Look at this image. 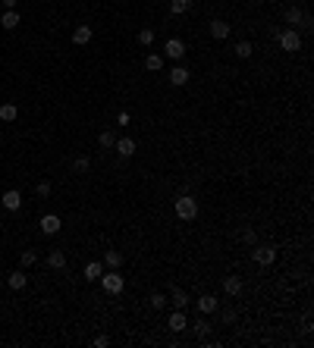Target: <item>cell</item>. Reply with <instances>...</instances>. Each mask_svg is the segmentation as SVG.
Instances as JSON below:
<instances>
[{"mask_svg": "<svg viewBox=\"0 0 314 348\" xmlns=\"http://www.w3.org/2000/svg\"><path fill=\"white\" fill-rule=\"evenodd\" d=\"M7 282H10V288H16V292H19V288H26L29 276L22 273V270H16V273H10V276H7Z\"/></svg>", "mask_w": 314, "mask_h": 348, "instance_id": "obj_21", "label": "cell"}, {"mask_svg": "<svg viewBox=\"0 0 314 348\" xmlns=\"http://www.w3.org/2000/svg\"><path fill=\"white\" fill-rule=\"evenodd\" d=\"M286 22H289V26H298V28H311V16L308 13H301V10L298 6H289L286 10Z\"/></svg>", "mask_w": 314, "mask_h": 348, "instance_id": "obj_5", "label": "cell"}, {"mask_svg": "<svg viewBox=\"0 0 314 348\" xmlns=\"http://www.w3.org/2000/svg\"><path fill=\"white\" fill-rule=\"evenodd\" d=\"M35 192H38L41 198H48V194H51V182H48V179H44V182H38V185H35Z\"/></svg>", "mask_w": 314, "mask_h": 348, "instance_id": "obj_34", "label": "cell"}, {"mask_svg": "<svg viewBox=\"0 0 314 348\" xmlns=\"http://www.w3.org/2000/svg\"><path fill=\"white\" fill-rule=\"evenodd\" d=\"M107 345H110L107 336H95V348H107Z\"/></svg>", "mask_w": 314, "mask_h": 348, "instance_id": "obj_35", "label": "cell"}, {"mask_svg": "<svg viewBox=\"0 0 314 348\" xmlns=\"http://www.w3.org/2000/svg\"><path fill=\"white\" fill-rule=\"evenodd\" d=\"M220 320H223L226 326H232V323L239 320V310L236 308H223V310H220Z\"/></svg>", "mask_w": 314, "mask_h": 348, "instance_id": "obj_27", "label": "cell"}, {"mask_svg": "<svg viewBox=\"0 0 314 348\" xmlns=\"http://www.w3.org/2000/svg\"><path fill=\"white\" fill-rule=\"evenodd\" d=\"M148 301H151V308H157V310H164V308H167V295H164V292H151Z\"/></svg>", "mask_w": 314, "mask_h": 348, "instance_id": "obj_28", "label": "cell"}, {"mask_svg": "<svg viewBox=\"0 0 314 348\" xmlns=\"http://www.w3.org/2000/svg\"><path fill=\"white\" fill-rule=\"evenodd\" d=\"M164 56H170V60H182V56H185V44H182V38H167V44H164Z\"/></svg>", "mask_w": 314, "mask_h": 348, "instance_id": "obj_6", "label": "cell"}, {"mask_svg": "<svg viewBox=\"0 0 314 348\" xmlns=\"http://www.w3.org/2000/svg\"><path fill=\"white\" fill-rule=\"evenodd\" d=\"M0 204H4L7 210H19V207H22V194H19L16 188H10V192H4V198H0Z\"/></svg>", "mask_w": 314, "mask_h": 348, "instance_id": "obj_12", "label": "cell"}, {"mask_svg": "<svg viewBox=\"0 0 314 348\" xmlns=\"http://www.w3.org/2000/svg\"><path fill=\"white\" fill-rule=\"evenodd\" d=\"M195 332H198L201 339H207V336H211V323H207L204 317H198V320H195Z\"/></svg>", "mask_w": 314, "mask_h": 348, "instance_id": "obj_29", "label": "cell"}, {"mask_svg": "<svg viewBox=\"0 0 314 348\" xmlns=\"http://www.w3.org/2000/svg\"><path fill=\"white\" fill-rule=\"evenodd\" d=\"M0 4H4L7 10H16V6H19V0H0Z\"/></svg>", "mask_w": 314, "mask_h": 348, "instance_id": "obj_37", "label": "cell"}, {"mask_svg": "<svg viewBox=\"0 0 314 348\" xmlns=\"http://www.w3.org/2000/svg\"><path fill=\"white\" fill-rule=\"evenodd\" d=\"M189 82V69L185 66H173L170 69V85H185Z\"/></svg>", "mask_w": 314, "mask_h": 348, "instance_id": "obj_15", "label": "cell"}, {"mask_svg": "<svg viewBox=\"0 0 314 348\" xmlns=\"http://www.w3.org/2000/svg\"><path fill=\"white\" fill-rule=\"evenodd\" d=\"M167 301H170V304H173V308H176V310H185V308H189V304H192V295H189V292H185V288H173V292H170V298H167Z\"/></svg>", "mask_w": 314, "mask_h": 348, "instance_id": "obj_7", "label": "cell"}, {"mask_svg": "<svg viewBox=\"0 0 314 348\" xmlns=\"http://www.w3.org/2000/svg\"><path fill=\"white\" fill-rule=\"evenodd\" d=\"M113 150H116V154H120V157H132L135 154V138H116V144H113Z\"/></svg>", "mask_w": 314, "mask_h": 348, "instance_id": "obj_10", "label": "cell"}, {"mask_svg": "<svg viewBox=\"0 0 314 348\" xmlns=\"http://www.w3.org/2000/svg\"><path fill=\"white\" fill-rule=\"evenodd\" d=\"M91 34H95V32H91V26H76V28H73V44H79V48H82V44L91 41Z\"/></svg>", "mask_w": 314, "mask_h": 348, "instance_id": "obj_13", "label": "cell"}, {"mask_svg": "<svg viewBox=\"0 0 314 348\" xmlns=\"http://www.w3.org/2000/svg\"><path fill=\"white\" fill-rule=\"evenodd\" d=\"M195 304H198V310H201V314H214V310L220 308V304H217V298H214V295H201L198 301H195Z\"/></svg>", "mask_w": 314, "mask_h": 348, "instance_id": "obj_14", "label": "cell"}, {"mask_svg": "<svg viewBox=\"0 0 314 348\" xmlns=\"http://www.w3.org/2000/svg\"><path fill=\"white\" fill-rule=\"evenodd\" d=\"M192 10V0H170V13L173 16H185Z\"/></svg>", "mask_w": 314, "mask_h": 348, "instance_id": "obj_22", "label": "cell"}, {"mask_svg": "<svg viewBox=\"0 0 314 348\" xmlns=\"http://www.w3.org/2000/svg\"><path fill=\"white\" fill-rule=\"evenodd\" d=\"M101 273H104V264H101V260H91V264H85V280H88V282L101 280Z\"/></svg>", "mask_w": 314, "mask_h": 348, "instance_id": "obj_19", "label": "cell"}, {"mask_svg": "<svg viewBox=\"0 0 314 348\" xmlns=\"http://www.w3.org/2000/svg\"><path fill=\"white\" fill-rule=\"evenodd\" d=\"M242 242H245V245H258V232L254 229H242Z\"/></svg>", "mask_w": 314, "mask_h": 348, "instance_id": "obj_33", "label": "cell"}, {"mask_svg": "<svg viewBox=\"0 0 314 348\" xmlns=\"http://www.w3.org/2000/svg\"><path fill=\"white\" fill-rule=\"evenodd\" d=\"M113 144H116V135H113L110 129H104V132L98 135V148H104V150H110Z\"/></svg>", "mask_w": 314, "mask_h": 348, "instance_id": "obj_26", "label": "cell"}, {"mask_svg": "<svg viewBox=\"0 0 314 348\" xmlns=\"http://www.w3.org/2000/svg\"><path fill=\"white\" fill-rule=\"evenodd\" d=\"M176 216L179 220H195V216H198V201H195L189 192L176 198Z\"/></svg>", "mask_w": 314, "mask_h": 348, "instance_id": "obj_1", "label": "cell"}, {"mask_svg": "<svg viewBox=\"0 0 314 348\" xmlns=\"http://www.w3.org/2000/svg\"><path fill=\"white\" fill-rule=\"evenodd\" d=\"M35 260H38V254H35V251H22V254H19V264H22V266H32Z\"/></svg>", "mask_w": 314, "mask_h": 348, "instance_id": "obj_32", "label": "cell"}, {"mask_svg": "<svg viewBox=\"0 0 314 348\" xmlns=\"http://www.w3.org/2000/svg\"><path fill=\"white\" fill-rule=\"evenodd\" d=\"M120 264H123V254H120V251H107V254H104V266L120 270Z\"/></svg>", "mask_w": 314, "mask_h": 348, "instance_id": "obj_24", "label": "cell"}, {"mask_svg": "<svg viewBox=\"0 0 314 348\" xmlns=\"http://www.w3.org/2000/svg\"><path fill=\"white\" fill-rule=\"evenodd\" d=\"M129 120H132V116L126 113V110H120V116H116V122H120V126H129Z\"/></svg>", "mask_w": 314, "mask_h": 348, "instance_id": "obj_36", "label": "cell"}, {"mask_svg": "<svg viewBox=\"0 0 314 348\" xmlns=\"http://www.w3.org/2000/svg\"><path fill=\"white\" fill-rule=\"evenodd\" d=\"M60 216H57V214H44L41 216V232H44V236H57V232H60Z\"/></svg>", "mask_w": 314, "mask_h": 348, "instance_id": "obj_8", "label": "cell"}, {"mask_svg": "<svg viewBox=\"0 0 314 348\" xmlns=\"http://www.w3.org/2000/svg\"><path fill=\"white\" fill-rule=\"evenodd\" d=\"M0 26H4V28H10V32H13V28H19V10H7V13L0 16Z\"/></svg>", "mask_w": 314, "mask_h": 348, "instance_id": "obj_16", "label": "cell"}, {"mask_svg": "<svg viewBox=\"0 0 314 348\" xmlns=\"http://www.w3.org/2000/svg\"><path fill=\"white\" fill-rule=\"evenodd\" d=\"M242 288H245V282H242V276H226V280H223V292H226L229 298L242 295Z\"/></svg>", "mask_w": 314, "mask_h": 348, "instance_id": "obj_9", "label": "cell"}, {"mask_svg": "<svg viewBox=\"0 0 314 348\" xmlns=\"http://www.w3.org/2000/svg\"><path fill=\"white\" fill-rule=\"evenodd\" d=\"M145 69L160 72V69H164V54H145Z\"/></svg>", "mask_w": 314, "mask_h": 348, "instance_id": "obj_17", "label": "cell"}, {"mask_svg": "<svg viewBox=\"0 0 314 348\" xmlns=\"http://www.w3.org/2000/svg\"><path fill=\"white\" fill-rule=\"evenodd\" d=\"M16 116H19V107H16V104H4V107H0V120H4V122H13Z\"/></svg>", "mask_w": 314, "mask_h": 348, "instance_id": "obj_25", "label": "cell"}, {"mask_svg": "<svg viewBox=\"0 0 314 348\" xmlns=\"http://www.w3.org/2000/svg\"><path fill=\"white\" fill-rule=\"evenodd\" d=\"M229 28H232L229 22H223V19H214V22H211V38H214V41H223V38H229Z\"/></svg>", "mask_w": 314, "mask_h": 348, "instance_id": "obj_11", "label": "cell"}, {"mask_svg": "<svg viewBox=\"0 0 314 348\" xmlns=\"http://www.w3.org/2000/svg\"><path fill=\"white\" fill-rule=\"evenodd\" d=\"M101 288L107 295H120L126 288V280L120 276V270H110V273H101Z\"/></svg>", "mask_w": 314, "mask_h": 348, "instance_id": "obj_2", "label": "cell"}, {"mask_svg": "<svg viewBox=\"0 0 314 348\" xmlns=\"http://www.w3.org/2000/svg\"><path fill=\"white\" fill-rule=\"evenodd\" d=\"M138 44H142V48H151V44H154V32L142 28V32H138Z\"/></svg>", "mask_w": 314, "mask_h": 348, "instance_id": "obj_31", "label": "cell"}, {"mask_svg": "<svg viewBox=\"0 0 314 348\" xmlns=\"http://www.w3.org/2000/svg\"><path fill=\"white\" fill-rule=\"evenodd\" d=\"M232 50H236V56H242V60H248V56H251V50H254V48H251V44H248V41H239V44H236V48H232Z\"/></svg>", "mask_w": 314, "mask_h": 348, "instance_id": "obj_30", "label": "cell"}, {"mask_svg": "<svg viewBox=\"0 0 314 348\" xmlns=\"http://www.w3.org/2000/svg\"><path fill=\"white\" fill-rule=\"evenodd\" d=\"M91 170V160L85 157V154H79V157H73V172L76 176H85V172Z\"/></svg>", "mask_w": 314, "mask_h": 348, "instance_id": "obj_20", "label": "cell"}, {"mask_svg": "<svg viewBox=\"0 0 314 348\" xmlns=\"http://www.w3.org/2000/svg\"><path fill=\"white\" fill-rule=\"evenodd\" d=\"M280 48H283L286 54H295V50H301V34H298L295 28H286V32H280Z\"/></svg>", "mask_w": 314, "mask_h": 348, "instance_id": "obj_3", "label": "cell"}, {"mask_svg": "<svg viewBox=\"0 0 314 348\" xmlns=\"http://www.w3.org/2000/svg\"><path fill=\"white\" fill-rule=\"evenodd\" d=\"M254 251H251V258H254V264H261V266H270L273 260H276V248L273 245H251Z\"/></svg>", "mask_w": 314, "mask_h": 348, "instance_id": "obj_4", "label": "cell"}, {"mask_svg": "<svg viewBox=\"0 0 314 348\" xmlns=\"http://www.w3.org/2000/svg\"><path fill=\"white\" fill-rule=\"evenodd\" d=\"M185 326H189L185 314H182V310H173V314H170V330H173V332H182Z\"/></svg>", "mask_w": 314, "mask_h": 348, "instance_id": "obj_18", "label": "cell"}, {"mask_svg": "<svg viewBox=\"0 0 314 348\" xmlns=\"http://www.w3.org/2000/svg\"><path fill=\"white\" fill-rule=\"evenodd\" d=\"M48 266H51V270H63V266H66V254L63 251H51L48 254Z\"/></svg>", "mask_w": 314, "mask_h": 348, "instance_id": "obj_23", "label": "cell"}]
</instances>
